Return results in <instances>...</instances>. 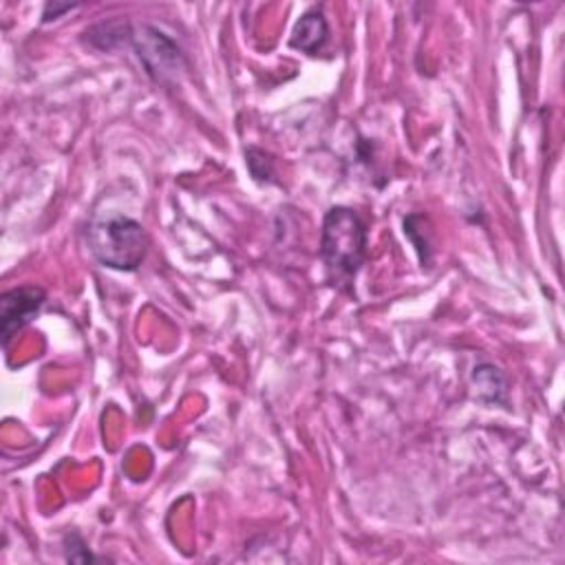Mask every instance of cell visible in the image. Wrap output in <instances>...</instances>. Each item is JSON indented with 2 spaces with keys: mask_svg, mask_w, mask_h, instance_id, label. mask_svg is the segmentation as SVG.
Instances as JSON below:
<instances>
[{
  "mask_svg": "<svg viewBox=\"0 0 565 565\" xmlns=\"http://www.w3.org/2000/svg\"><path fill=\"white\" fill-rule=\"evenodd\" d=\"M126 40L132 44L141 64L157 82L177 77L185 66L177 42L150 24H128Z\"/></svg>",
  "mask_w": 565,
  "mask_h": 565,
  "instance_id": "3957f363",
  "label": "cell"
},
{
  "mask_svg": "<svg viewBox=\"0 0 565 565\" xmlns=\"http://www.w3.org/2000/svg\"><path fill=\"white\" fill-rule=\"evenodd\" d=\"M86 236L93 256L110 269L132 271L143 263L148 252V234L141 223L117 212L97 216L88 225Z\"/></svg>",
  "mask_w": 565,
  "mask_h": 565,
  "instance_id": "7a4b0ae2",
  "label": "cell"
},
{
  "mask_svg": "<svg viewBox=\"0 0 565 565\" xmlns=\"http://www.w3.org/2000/svg\"><path fill=\"white\" fill-rule=\"evenodd\" d=\"M44 289L35 287V285H24V287H15L2 294L0 298V331H2V342L7 344L9 338L24 327L35 313L38 309L44 305Z\"/></svg>",
  "mask_w": 565,
  "mask_h": 565,
  "instance_id": "277c9868",
  "label": "cell"
},
{
  "mask_svg": "<svg viewBox=\"0 0 565 565\" xmlns=\"http://www.w3.org/2000/svg\"><path fill=\"white\" fill-rule=\"evenodd\" d=\"M329 38V26L320 9H309L302 13V18L296 22L291 33V46L300 49L305 53H318L322 44Z\"/></svg>",
  "mask_w": 565,
  "mask_h": 565,
  "instance_id": "5b68a950",
  "label": "cell"
},
{
  "mask_svg": "<svg viewBox=\"0 0 565 565\" xmlns=\"http://www.w3.org/2000/svg\"><path fill=\"white\" fill-rule=\"evenodd\" d=\"M68 9H73V4H60V7H57V4H51V2H49L42 18H44V22H46V20L51 18V13H53V18H57L62 11H68Z\"/></svg>",
  "mask_w": 565,
  "mask_h": 565,
  "instance_id": "8992f818",
  "label": "cell"
},
{
  "mask_svg": "<svg viewBox=\"0 0 565 565\" xmlns=\"http://www.w3.org/2000/svg\"><path fill=\"white\" fill-rule=\"evenodd\" d=\"M320 256L327 278L335 287L349 289L366 258V227L353 210L335 205L324 214Z\"/></svg>",
  "mask_w": 565,
  "mask_h": 565,
  "instance_id": "6da1fadb",
  "label": "cell"
}]
</instances>
